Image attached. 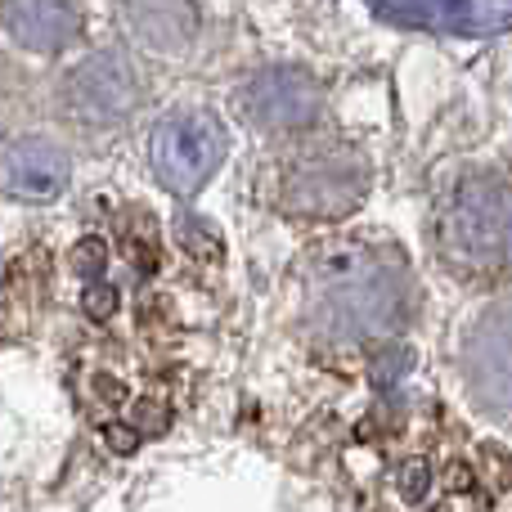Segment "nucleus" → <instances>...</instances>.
Wrapping results in <instances>:
<instances>
[{
    "label": "nucleus",
    "mask_w": 512,
    "mask_h": 512,
    "mask_svg": "<svg viewBox=\"0 0 512 512\" xmlns=\"http://www.w3.org/2000/svg\"><path fill=\"white\" fill-rule=\"evenodd\" d=\"M86 306H90V310H95V319H108V315H113V306H117L113 288H99V292H86Z\"/></svg>",
    "instance_id": "obj_2"
},
{
    "label": "nucleus",
    "mask_w": 512,
    "mask_h": 512,
    "mask_svg": "<svg viewBox=\"0 0 512 512\" xmlns=\"http://www.w3.org/2000/svg\"><path fill=\"white\" fill-rule=\"evenodd\" d=\"M468 387L481 414L495 423H508V342H504V319H495V333L486 346L468 351Z\"/></svg>",
    "instance_id": "obj_1"
}]
</instances>
